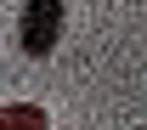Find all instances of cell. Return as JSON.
<instances>
[{
	"label": "cell",
	"mask_w": 147,
	"mask_h": 130,
	"mask_svg": "<svg viewBox=\"0 0 147 130\" xmlns=\"http://www.w3.org/2000/svg\"><path fill=\"white\" fill-rule=\"evenodd\" d=\"M62 17H68V0H23L17 11V45L23 57H51L57 40H62Z\"/></svg>",
	"instance_id": "1"
},
{
	"label": "cell",
	"mask_w": 147,
	"mask_h": 130,
	"mask_svg": "<svg viewBox=\"0 0 147 130\" xmlns=\"http://www.w3.org/2000/svg\"><path fill=\"white\" fill-rule=\"evenodd\" d=\"M45 108L40 102H0V130H45Z\"/></svg>",
	"instance_id": "2"
}]
</instances>
